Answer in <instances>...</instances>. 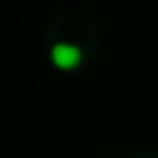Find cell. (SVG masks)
Instances as JSON below:
<instances>
[{"label": "cell", "instance_id": "6da1fadb", "mask_svg": "<svg viewBox=\"0 0 158 158\" xmlns=\"http://www.w3.org/2000/svg\"><path fill=\"white\" fill-rule=\"evenodd\" d=\"M50 59H52V63H54L59 69H74V67H78L80 61H82V50H80L78 46H74V44L61 41V44H54V46H52Z\"/></svg>", "mask_w": 158, "mask_h": 158}]
</instances>
